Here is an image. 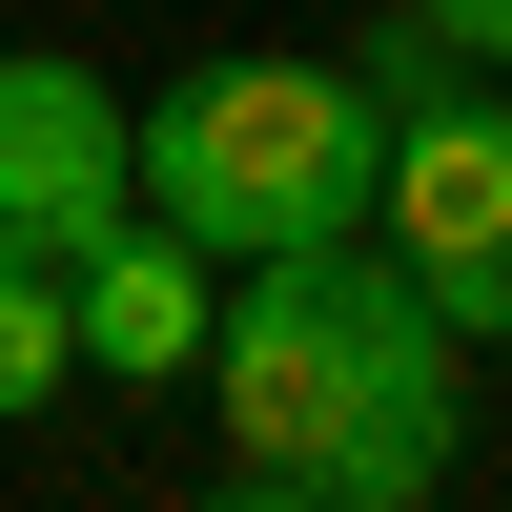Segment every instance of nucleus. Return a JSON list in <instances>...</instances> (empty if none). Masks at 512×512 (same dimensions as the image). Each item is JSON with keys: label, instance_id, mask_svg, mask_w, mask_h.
<instances>
[{"label": "nucleus", "instance_id": "1", "mask_svg": "<svg viewBox=\"0 0 512 512\" xmlns=\"http://www.w3.org/2000/svg\"><path fill=\"white\" fill-rule=\"evenodd\" d=\"M205 410H226V492L246 512H431L451 451H472L451 328H431V287L369 226L226 267V308H205Z\"/></svg>", "mask_w": 512, "mask_h": 512}, {"label": "nucleus", "instance_id": "4", "mask_svg": "<svg viewBox=\"0 0 512 512\" xmlns=\"http://www.w3.org/2000/svg\"><path fill=\"white\" fill-rule=\"evenodd\" d=\"M123 205H144V185H123V82L0 41V246H21V267H82Z\"/></svg>", "mask_w": 512, "mask_h": 512}, {"label": "nucleus", "instance_id": "7", "mask_svg": "<svg viewBox=\"0 0 512 512\" xmlns=\"http://www.w3.org/2000/svg\"><path fill=\"white\" fill-rule=\"evenodd\" d=\"M410 21H431V41H472V62L512 82V0H410Z\"/></svg>", "mask_w": 512, "mask_h": 512}, {"label": "nucleus", "instance_id": "3", "mask_svg": "<svg viewBox=\"0 0 512 512\" xmlns=\"http://www.w3.org/2000/svg\"><path fill=\"white\" fill-rule=\"evenodd\" d=\"M369 246L431 287L451 349H512V82H451V103L369 123Z\"/></svg>", "mask_w": 512, "mask_h": 512}, {"label": "nucleus", "instance_id": "5", "mask_svg": "<svg viewBox=\"0 0 512 512\" xmlns=\"http://www.w3.org/2000/svg\"><path fill=\"white\" fill-rule=\"evenodd\" d=\"M205 308H226V267H205L185 226H144V205L62 267V349L103 369V390H205Z\"/></svg>", "mask_w": 512, "mask_h": 512}, {"label": "nucleus", "instance_id": "6", "mask_svg": "<svg viewBox=\"0 0 512 512\" xmlns=\"http://www.w3.org/2000/svg\"><path fill=\"white\" fill-rule=\"evenodd\" d=\"M62 390H82V349H62V267H21V246H0V431H41Z\"/></svg>", "mask_w": 512, "mask_h": 512}, {"label": "nucleus", "instance_id": "2", "mask_svg": "<svg viewBox=\"0 0 512 512\" xmlns=\"http://www.w3.org/2000/svg\"><path fill=\"white\" fill-rule=\"evenodd\" d=\"M123 185H144V226H185L205 267H267V246L369 226V103H349V62L226 41V62H185V82L123 103Z\"/></svg>", "mask_w": 512, "mask_h": 512}]
</instances>
